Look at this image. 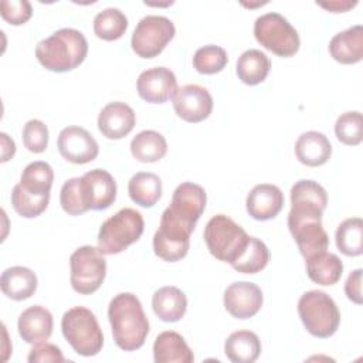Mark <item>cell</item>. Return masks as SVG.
<instances>
[{"mask_svg":"<svg viewBox=\"0 0 363 363\" xmlns=\"http://www.w3.org/2000/svg\"><path fill=\"white\" fill-rule=\"evenodd\" d=\"M3 294L13 301H24L34 295L37 289V277L27 267H10L0 277Z\"/></svg>","mask_w":363,"mask_h":363,"instance_id":"25","label":"cell"},{"mask_svg":"<svg viewBox=\"0 0 363 363\" xmlns=\"http://www.w3.org/2000/svg\"><path fill=\"white\" fill-rule=\"evenodd\" d=\"M60 204L62 210L69 216H79L89 210L85 201L81 177L68 179L62 184L60 193Z\"/></svg>","mask_w":363,"mask_h":363,"instance_id":"38","label":"cell"},{"mask_svg":"<svg viewBox=\"0 0 363 363\" xmlns=\"http://www.w3.org/2000/svg\"><path fill=\"white\" fill-rule=\"evenodd\" d=\"M204 241L214 258L231 265L245 250L250 235L228 216L217 214L206 224Z\"/></svg>","mask_w":363,"mask_h":363,"instance_id":"6","label":"cell"},{"mask_svg":"<svg viewBox=\"0 0 363 363\" xmlns=\"http://www.w3.org/2000/svg\"><path fill=\"white\" fill-rule=\"evenodd\" d=\"M335 133L339 142L347 146H356L363 139V122L359 111L342 113L335 123Z\"/></svg>","mask_w":363,"mask_h":363,"instance_id":"37","label":"cell"},{"mask_svg":"<svg viewBox=\"0 0 363 363\" xmlns=\"http://www.w3.org/2000/svg\"><path fill=\"white\" fill-rule=\"evenodd\" d=\"M207 203L206 190L196 183L184 182L176 187L170 206L166 208L174 218L194 228Z\"/></svg>","mask_w":363,"mask_h":363,"instance_id":"12","label":"cell"},{"mask_svg":"<svg viewBox=\"0 0 363 363\" xmlns=\"http://www.w3.org/2000/svg\"><path fill=\"white\" fill-rule=\"evenodd\" d=\"M132 156L142 163H153L164 157L167 142L164 136L156 130H142L130 142Z\"/></svg>","mask_w":363,"mask_h":363,"instance_id":"30","label":"cell"},{"mask_svg":"<svg viewBox=\"0 0 363 363\" xmlns=\"http://www.w3.org/2000/svg\"><path fill=\"white\" fill-rule=\"evenodd\" d=\"M155 315L163 322L180 320L187 309V298L177 286H162L152 296Z\"/></svg>","mask_w":363,"mask_h":363,"instance_id":"24","label":"cell"},{"mask_svg":"<svg viewBox=\"0 0 363 363\" xmlns=\"http://www.w3.org/2000/svg\"><path fill=\"white\" fill-rule=\"evenodd\" d=\"M50 194L35 196L27 191L20 183L13 187L11 191V206L17 214L24 218H34L40 216L48 206Z\"/></svg>","mask_w":363,"mask_h":363,"instance_id":"35","label":"cell"},{"mask_svg":"<svg viewBox=\"0 0 363 363\" xmlns=\"http://www.w3.org/2000/svg\"><path fill=\"white\" fill-rule=\"evenodd\" d=\"M191 233L193 228L176 220L164 210L159 228L153 235L155 254L167 262H176L184 258L189 252Z\"/></svg>","mask_w":363,"mask_h":363,"instance_id":"11","label":"cell"},{"mask_svg":"<svg viewBox=\"0 0 363 363\" xmlns=\"http://www.w3.org/2000/svg\"><path fill=\"white\" fill-rule=\"evenodd\" d=\"M306 261V274L315 284L335 285L343 274V262L336 254L322 251Z\"/></svg>","mask_w":363,"mask_h":363,"instance_id":"26","label":"cell"},{"mask_svg":"<svg viewBox=\"0 0 363 363\" xmlns=\"http://www.w3.org/2000/svg\"><path fill=\"white\" fill-rule=\"evenodd\" d=\"M247 213L258 221L271 220L284 207V193L271 183H261L251 189L245 200Z\"/></svg>","mask_w":363,"mask_h":363,"instance_id":"19","label":"cell"},{"mask_svg":"<svg viewBox=\"0 0 363 363\" xmlns=\"http://www.w3.org/2000/svg\"><path fill=\"white\" fill-rule=\"evenodd\" d=\"M227 61L225 50L214 44L200 47L193 55V67L197 72L204 75L220 72L227 65Z\"/></svg>","mask_w":363,"mask_h":363,"instance_id":"36","label":"cell"},{"mask_svg":"<svg viewBox=\"0 0 363 363\" xmlns=\"http://www.w3.org/2000/svg\"><path fill=\"white\" fill-rule=\"evenodd\" d=\"M0 139H1V162H7L10 160L14 153H16V143L14 140L4 132L0 133Z\"/></svg>","mask_w":363,"mask_h":363,"instance_id":"44","label":"cell"},{"mask_svg":"<svg viewBox=\"0 0 363 363\" xmlns=\"http://www.w3.org/2000/svg\"><path fill=\"white\" fill-rule=\"evenodd\" d=\"M88 54V41L77 30L64 27L41 40L35 47L38 62L48 71L67 72L81 65Z\"/></svg>","mask_w":363,"mask_h":363,"instance_id":"2","label":"cell"},{"mask_svg":"<svg viewBox=\"0 0 363 363\" xmlns=\"http://www.w3.org/2000/svg\"><path fill=\"white\" fill-rule=\"evenodd\" d=\"M0 13L7 23L21 26L31 18L33 7L27 0H3L0 4Z\"/></svg>","mask_w":363,"mask_h":363,"instance_id":"40","label":"cell"},{"mask_svg":"<svg viewBox=\"0 0 363 363\" xmlns=\"http://www.w3.org/2000/svg\"><path fill=\"white\" fill-rule=\"evenodd\" d=\"M255 40L268 51L279 57H292L298 52L301 40L298 31L279 13L259 16L254 23Z\"/></svg>","mask_w":363,"mask_h":363,"instance_id":"8","label":"cell"},{"mask_svg":"<svg viewBox=\"0 0 363 363\" xmlns=\"http://www.w3.org/2000/svg\"><path fill=\"white\" fill-rule=\"evenodd\" d=\"M323 211L313 203L291 201L288 228L305 259L329 247V237L322 225Z\"/></svg>","mask_w":363,"mask_h":363,"instance_id":"3","label":"cell"},{"mask_svg":"<svg viewBox=\"0 0 363 363\" xmlns=\"http://www.w3.org/2000/svg\"><path fill=\"white\" fill-rule=\"evenodd\" d=\"M262 302V291L254 282L237 281L224 291V308L237 319L252 318L261 309Z\"/></svg>","mask_w":363,"mask_h":363,"instance_id":"15","label":"cell"},{"mask_svg":"<svg viewBox=\"0 0 363 363\" xmlns=\"http://www.w3.org/2000/svg\"><path fill=\"white\" fill-rule=\"evenodd\" d=\"M173 109L183 121L197 123L210 116L213 111V96L204 86L187 84L176 91Z\"/></svg>","mask_w":363,"mask_h":363,"instance_id":"14","label":"cell"},{"mask_svg":"<svg viewBox=\"0 0 363 363\" xmlns=\"http://www.w3.org/2000/svg\"><path fill=\"white\" fill-rule=\"evenodd\" d=\"M128 28L126 16L115 7H108L99 11L94 18V33L98 38L105 41H115L121 38Z\"/></svg>","mask_w":363,"mask_h":363,"instance_id":"33","label":"cell"},{"mask_svg":"<svg viewBox=\"0 0 363 363\" xmlns=\"http://www.w3.org/2000/svg\"><path fill=\"white\" fill-rule=\"evenodd\" d=\"M23 143L33 153H43L48 145V128L38 119H30L23 128Z\"/></svg>","mask_w":363,"mask_h":363,"instance_id":"39","label":"cell"},{"mask_svg":"<svg viewBox=\"0 0 363 363\" xmlns=\"http://www.w3.org/2000/svg\"><path fill=\"white\" fill-rule=\"evenodd\" d=\"M224 353L234 363H252L259 357L261 340L251 330L233 332L224 343Z\"/></svg>","mask_w":363,"mask_h":363,"instance_id":"27","label":"cell"},{"mask_svg":"<svg viewBox=\"0 0 363 363\" xmlns=\"http://www.w3.org/2000/svg\"><path fill=\"white\" fill-rule=\"evenodd\" d=\"M60 155L75 164H85L96 159L99 146L95 138L81 126L64 128L57 140Z\"/></svg>","mask_w":363,"mask_h":363,"instance_id":"13","label":"cell"},{"mask_svg":"<svg viewBox=\"0 0 363 363\" xmlns=\"http://www.w3.org/2000/svg\"><path fill=\"white\" fill-rule=\"evenodd\" d=\"M52 326L54 320L51 312L41 305H33L24 309L17 320L20 336L30 345L48 340L52 333Z\"/></svg>","mask_w":363,"mask_h":363,"instance_id":"20","label":"cell"},{"mask_svg":"<svg viewBox=\"0 0 363 363\" xmlns=\"http://www.w3.org/2000/svg\"><path fill=\"white\" fill-rule=\"evenodd\" d=\"M271 68L269 57L257 48H250L244 51L235 65V71L238 78L247 85H258L261 84Z\"/></svg>","mask_w":363,"mask_h":363,"instance_id":"28","label":"cell"},{"mask_svg":"<svg viewBox=\"0 0 363 363\" xmlns=\"http://www.w3.org/2000/svg\"><path fill=\"white\" fill-rule=\"evenodd\" d=\"M128 193L133 203L142 207H153L162 196V180L152 172H139L130 177Z\"/></svg>","mask_w":363,"mask_h":363,"instance_id":"29","label":"cell"},{"mask_svg":"<svg viewBox=\"0 0 363 363\" xmlns=\"http://www.w3.org/2000/svg\"><path fill=\"white\" fill-rule=\"evenodd\" d=\"M52 182H54L52 167L47 162H41V160L28 163L20 176V184L27 191L35 196L50 194Z\"/></svg>","mask_w":363,"mask_h":363,"instance_id":"32","label":"cell"},{"mask_svg":"<svg viewBox=\"0 0 363 363\" xmlns=\"http://www.w3.org/2000/svg\"><path fill=\"white\" fill-rule=\"evenodd\" d=\"M362 268H357L354 271H352L345 282V294L346 296L357 303L362 305L363 298H362Z\"/></svg>","mask_w":363,"mask_h":363,"instance_id":"42","label":"cell"},{"mask_svg":"<svg viewBox=\"0 0 363 363\" xmlns=\"http://www.w3.org/2000/svg\"><path fill=\"white\" fill-rule=\"evenodd\" d=\"M143 228L145 221L138 210L121 208L102 223L98 233V248L104 255L119 254L140 238Z\"/></svg>","mask_w":363,"mask_h":363,"instance_id":"5","label":"cell"},{"mask_svg":"<svg viewBox=\"0 0 363 363\" xmlns=\"http://www.w3.org/2000/svg\"><path fill=\"white\" fill-rule=\"evenodd\" d=\"M82 190L89 210H106L116 199V182L104 169H94L81 177Z\"/></svg>","mask_w":363,"mask_h":363,"instance_id":"17","label":"cell"},{"mask_svg":"<svg viewBox=\"0 0 363 363\" xmlns=\"http://www.w3.org/2000/svg\"><path fill=\"white\" fill-rule=\"evenodd\" d=\"M153 359L156 363H191L194 356L180 333L164 330L155 339Z\"/></svg>","mask_w":363,"mask_h":363,"instance_id":"23","label":"cell"},{"mask_svg":"<svg viewBox=\"0 0 363 363\" xmlns=\"http://www.w3.org/2000/svg\"><path fill=\"white\" fill-rule=\"evenodd\" d=\"M174 34L176 28L170 18L150 14L136 24L130 38V45L140 58H153L164 50Z\"/></svg>","mask_w":363,"mask_h":363,"instance_id":"10","label":"cell"},{"mask_svg":"<svg viewBox=\"0 0 363 363\" xmlns=\"http://www.w3.org/2000/svg\"><path fill=\"white\" fill-rule=\"evenodd\" d=\"M337 250L347 257H357L363 252V221L360 217L343 220L335 233Z\"/></svg>","mask_w":363,"mask_h":363,"instance_id":"31","label":"cell"},{"mask_svg":"<svg viewBox=\"0 0 363 363\" xmlns=\"http://www.w3.org/2000/svg\"><path fill=\"white\" fill-rule=\"evenodd\" d=\"M61 330L65 340L81 356H95L104 346V335L96 316L85 306L68 309L62 315Z\"/></svg>","mask_w":363,"mask_h":363,"instance_id":"4","label":"cell"},{"mask_svg":"<svg viewBox=\"0 0 363 363\" xmlns=\"http://www.w3.org/2000/svg\"><path fill=\"white\" fill-rule=\"evenodd\" d=\"M330 155L332 145L322 132H303L295 142V156L305 166H322L330 159Z\"/></svg>","mask_w":363,"mask_h":363,"instance_id":"21","label":"cell"},{"mask_svg":"<svg viewBox=\"0 0 363 363\" xmlns=\"http://www.w3.org/2000/svg\"><path fill=\"white\" fill-rule=\"evenodd\" d=\"M108 318L119 349L132 352L143 346L149 333V320L136 295L130 292L115 295L108 306Z\"/></svg>","mask_w":363,"mask_h":363,"instance_id":"1","label":"cell"},{"mask_svg":"<svg viewBox=\"0 0 363 363\" xmlns=\"http://www.w3.org/2000/svg\"><path fill=\"white\" fill-rule=\"evenodd\" d=\"M332 58L340 64H356L363 58V28L352 26L332 37L329 41Z\"/></svg>","mask_w":363,"mask_h":363,"instance_id":"22","label":"cell"},{"mask_svg":"<svg viewBox=\"0 0 363 363\" xmlns=\"http://www.w3.org/2000/svg\"><path fill=\"white\" fill-rule=\"evenodd\" d=\"M139 96L150 104H164L174 96L177 79L166 67H155L140 72L136 82Z\"/></svg>","mask_w":363,"mask_h":363,"instance_id":"16","label":"cell"},{"mask_svg":"<svg viewBox=\"0 0 363 363\" xmlns=\"http://www.w3.org/2000/svg\"><path fill=\"white\" fill-rule=\"evenodd\" d=\"M298 313L306 330L320 339L335 335L340 323V312L335 301L319 289H312L301 295Z\"/></svg>","mask_w":363,"mask_h":363,"instance_id":"7","label":"cell"},{"mask_svg":"<svg viewBox=\"0 0 363 363\" xmlns=\"http://www.w3.org/2000/svg\"><path fill=\"white\" fill-rule=\"evenodd\" d=\"M316 4L323 7V9H326V10H329V11H332V13H345L349 9L354 7L357 4V1L356 0L354 1H350V0H340V1L339 0H333V1H319Z\"/></svg>","mask_w":363,"mask_h":363,"instance_id":"43","label":"cell"},{"mask_svg":"<svg viewBox=\"0 0 363 363\" xmlns=\"http://www.w3.org/2000/svg\"><path fill=\"white\" fill-rule=\"evenodd\" d=\"M136 123L135 111L125 102H109L98 115V129L108 139H122Z\"/></svg>","mask_w":363,"mask_h":363,"instance_id":"18","label":"cell"},{"mask_svg":"<svg viewBox=\"0 0 363 363\" xmlns=\"http://www.w3.org/2000/svg\"><path fill=\"white\" fill-rule=\"evenodd\" d=\"M27 360L30 363H43V362H64L65 357L61 352V349L52 343L48 342H40L35 343L30 353Z\"/></svg>","mask_w":363,"mask_h":363,"instance_id":"41","label":"cell"},{"mask_svg":"<svg viewBox=\"0 0 363 363\" xmlns=\"http://www.w3.org/2000/svg\"><path fill=\"white\" fill-rule=\"evenodd\" d=\"M69 281L75 292L94 294L102 285L106 275V259L98 247L82 245L69 257Z\"/></svg>","mask_w":363,"mask_h":363,"instance_id":"9","label":"cell"},{"mask_svg":"<svg viewBox=\"0 0 363 363\" xmlns=\"http://www.w3.org/2000/svg\"><path fill=\"white\" fill-rule=\"evenodd\" d=\"M269 261V250L264 241L250 237L242 254L231 264V267L242 274H257L262 271Z\"/></svg>","mask_w":363,"mask_h":363,"instance_id":"34","label":"cell"}]
</instances>
